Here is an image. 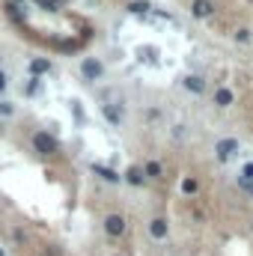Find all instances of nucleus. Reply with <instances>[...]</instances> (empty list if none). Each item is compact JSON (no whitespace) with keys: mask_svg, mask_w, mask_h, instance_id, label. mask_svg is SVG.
<instances>
[{"mask_svg":"<svg viewBox=\"0 0 253 256\" xmlns=\"http://www.w3.org/2000/svg\"><path fill=\"white\" fill-rule=\"evenodd\" d=\"M48 72H51V60H48V57H36V60H30V75H33V78L48 75Z\"/></svg>","mask_w":253,"mask_h":256,"instance_id":"423d86ee","label":"nucleus"},{"mask_svg":"<svg viewBox=\"0 0 253 256\" xmlns=\"http://www.w3.org/2000/svg\"><path fill=\"white\" fill-rule=\"evenodd\" d=\"M12 3H24V0H12Z\"/></svg>","mask_w":253,"mask_h":256,"instance_id":"412c9836","label":"nucleus"},{"mask_svg":"<svg viewBox=\"0 0 253 256\" xmlns=\"http://www.w3.org/2000/svg\"><path fill=\"white\" fill-rule=\"evenodd\" d=\"M167 233H170V227H167V221H164V218H155V221L149 224V236H152V239H158V242H161V239H167Z\"/></svg>","mask_w":253,"mask_h":256,"instance_id":"0eeeda50","label":"nucleus"},{"mask_svg":"<svg viewBox=\"0 0 253 256\" xmlns=\"http://www.w3.org/2000/svg\"><path fill=\"white\" fill-rule=\"evenodd\" d=\"M39 89V78H30V84H27V95H33Z\"/></svg>","mask_w":253,"mask_h":256,"instance_id":"6ab92c4d","label":"nucleus"},{"mask_svg":"<svg viewBox=\"0 0 253 256\" xmlns=\"http://www.w3.org/2000/svg\"><path fill=\"white\" fill-rule=\"evenodd\" d=\"M185 89H191V92H203V89H206V81H203L200 75H188V78H185Z\"/></svg>","mask_w":253,"mask_h":256,"instance_id":"9d476101","label":"nucleus"},{"mask_svg":"<svg viewBox=\"0 0 253 256\" xmlns=\"http://www.w3.org/2000/svg\"><path fill=\"white\" fill-rule=\"evenodd\" d=\"M143 176H149V179H161V176H164V167H161L158 161H146V167H143Z\"/></svg>","mask_w":253,"mask_h":256,"instance_id":"f8f14e48","label":"nucleus"},{"mask_svg":"<svg viewBox=\"0 0 253 256\" xmlns=\"http://www.w3.org/2000/svg\"><path fill=\"white\" fill-rule=\"evenodd\" d=\"M215 104H218V107H230V104H233V89L221 86V89L215 92Z\"/></svg>","mask_w":253,"mask_h":256,"instance_id":"9b49d317","label":"nucleus"},{"mask_svg":"<svg viewBox=\"0 0 253 256\" xmlns=\"http://www.w3.org/2000/svg\"><path fill=\"white\" fill-rule=\"evenodd\" d=\"M143 167H128V173H125V182L128 185H143Z\"/></svg>","mask_w":253,"mask_h":256,"instance_id":"ddd939ff","label":"nucleus"},{"mask_svg":"<svg viewBox=\"0 0 253 256\" xmlns=\"http://www.w3.org/2000/svg\"><path fill=\"white\" fill-rule=\"evenodd\" d=\"M12 110H15V107H12L9 101H0V116H12Z\"/></svg>","mask_w":253,"mask_h":256,"instance_id":"a211bd4d","label":"nucleus"},{"mask_svg":"<svg viewBox=\"0 0 253 256\" xmlns=\"http://www.w3.org/2000/svg\"><path fill=\"white\" fill-rule=\"evenodd\" d=\"M191 9H194V15H197V18H209V15L215 12L212 0H194V6H191Z\"/></svg>","mask_w":253,"mask_h":256,"instance_id":"1a4fd4ad","label":"nucleus"},{"mask_svg":"<svg viewBox=\"0 0 253 256\" xmlns=\"http://www.w3.org/2000/svg\"><path fill=\"white\" fill-rule=\"evenodd\" d=\"M104 233L113 236V239L122 236V233H125V218H122V215H107V218H104Z\"/></svg>","mask_w":253,"mask_h":256,"instance_id":"20e7f679","label":"nucleus"},{"mask_svg":"<svg viewBox=\"0 0 253 256\" xmlns=\"http://www.w3.org/2000/svg\"><path fill=\"white\" fill-rule=\"evenodd\" d=\"M81 75H84L86 81H98V78L104 75V66H101V60H95V57H86V60L81 63Z\"/></svg>","mask_w":253,"mask_h":256,"instance_id":"f03ea898","label":"nucleus"},{"mask_svg":"<svg viewBox=\"0 0 253 256\" xmlns=\"http://www.w3.org/2000/svg\"><path fill=\"white\" fill-rule=\"evenodd\" d=\"M182 191H185V194H197V191H200L197 179H191V176H188V179H182Z\"/></svg>","mask_w":253,"mask_h":256,"instance_id":"4468645a","label":"nucleus"},{"mask_svg":"<svg viewBox=\"0 0 253 256\" xmlns=\"http://www.w3.org/2000/svg\"><path fill=\"white\" fill-rule=\"evenodd\" d=\"M128 9H131V12H137V15H140V12H146V9H149V3H146V0H137V3H131V6H128Z\"/></svg>","mask_w":253,"mask_h":256,"instance_id":"2eb2a0df","label":"nucleus"},{"mask_svg":"<svg viewBox=\"0 0 253 256\" xmlns=\"http://www.w3.org/2000/svg\"><path fill=\"white\" fill-rule=\"evenodd\" d=\"M101 113H104V119L110 125H119L122 122V107H116V104H101Z\"/></svg>","mask_w":253,"mask_h":256,"instance_id":"6e6552de","label":"nucleus"},{"mask_svg":"<svg viewBox=\"0 0 253 256\" xmlns=\"http://www.w3.org/2000/svg\"><path fill=\"white\" fill-rule=\"evenodd\" d=\"M6 84H9V78H6V72H0V92L6 89Z\"/></svg>","mask_w":253,"mask_h":256,"instance_id":"aec40b11","label":"nucleus"},{"mask_svg":"<svg viewBox=\"0 0 253 256\" xmlns=\"http://www.w3.org/2000/svg\"><path fill=\"white\" fill-rule=\"evenodd\" d=\"M242 179H245V182H253V164H245V167H242Z\"/></svg>","mask_w":253,"mask_h":256,"instance_id":"dca6fc26","label":"nucleus"},{"mask_svg":"<svg viewBox=\"0 0 253 256\" xmlns=\"http://www.w3.org/2000/svg\"><path fill=\"white\" fill-rule=\"evenodd\" d=\"M33 149H36L39 155H54V152H60V143H57L51 134L39 131V134H33Z\"/></svg>","mask_w":253,"mask_h":256,"instance_id":"f257e3e1","label":"nucleus"},{"mask_svg":"<svg viewBox=\"0 0 253 256\" xmlns=\"http://www.w3.org/2000/svg\"><path fill=\"white\" fill-rule=\"evenodd\" d=\"M92 173L95 176H101L104 182H110V185H116V182H122V176L116 173V170H110V167H104V164H92Z\"/></svg>","mask_w":253,"mask_h":256,"instance_id":"39448f33","label":"nucleus"},{"mask_svg":"<svg viewBox=\"0 0 253 256\" xmlns=\"http://www.w3.org/2000/svg\"><path fill=\"white\" fill-rule=\"evenodd\" d=\"M248 39H251V30H245V27L236 30V42H248Z\"/></svg>","mask_w":253,"mask_h":256,"instance_id":"f3484780","label":"nucleus"},{"mask_svg":"<svg viewBox=\"0 0 253 256\" xmlns=\"http://www.w3.org/2000/svg\"><path fill=\"white\" fill-rule=\"evenodd\" d=\"M215 152H218L221 161H230V158L239 152V140H236V137H224V140L215 143Z\"/></svg>","mask_w":253,"mask_h":256,"instance_id":"7ed1b4c3","label":"nucleus"}]
</instances>
